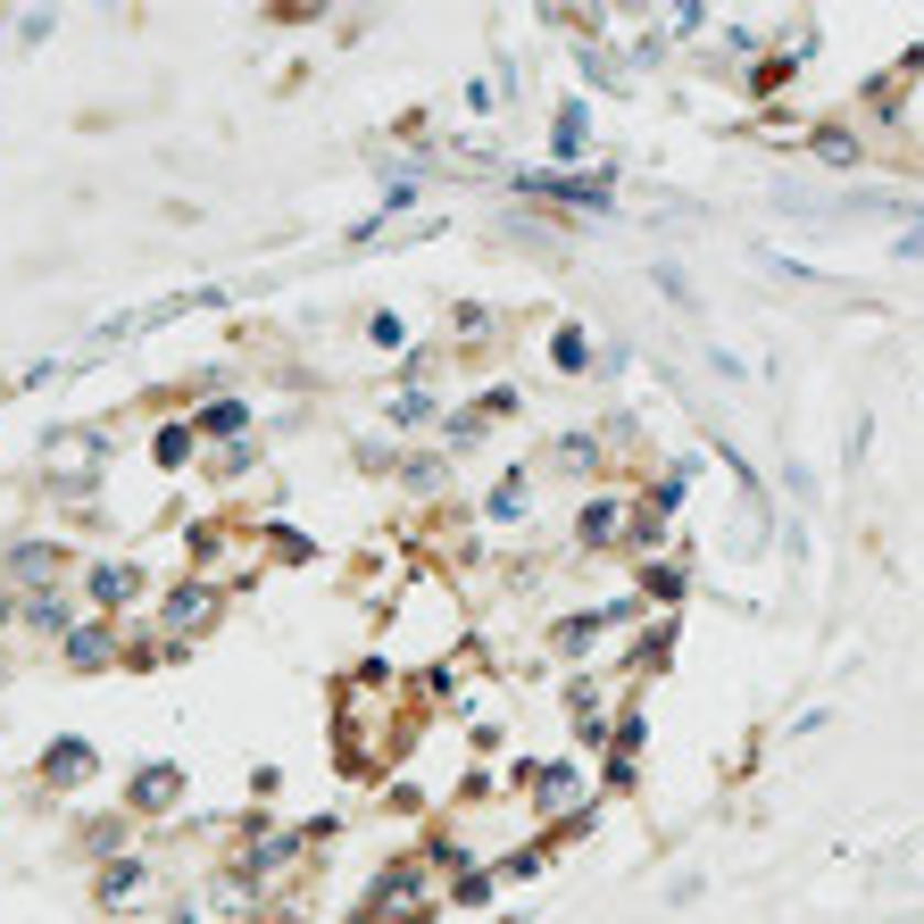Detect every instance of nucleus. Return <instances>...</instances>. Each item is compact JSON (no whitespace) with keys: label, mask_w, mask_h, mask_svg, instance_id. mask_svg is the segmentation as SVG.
Instances as JSON below:
<instances>
[{"label":"nucleus","mask_w":924,"mask_h":924,"mask_svg":"<svg viewBox=\"0 0 924 924\" xmlns=\"http://www.w3.org/2000/svg\"><path fill=\"white\" fill-rule=\"evenodd\" d=\"M126 591H133V575H117V566H100V575H93V600H109V608H117Z\"/></svg>","instance_id":"obj_1"},{"label":"nucleus","mask_w":924,"mask_h":924,"mask_svg":"<svg viewBox=\"0 0 924 924\" xmlns=\"http://www.w3.org/2000/svg\"><path fill=\"white\" fill-rule=\"evenodd\" d=\"M109 659V633H76V666H100Z\"/></svg>","instance_id":"obj_2"},{"label":"nucleus","mask_w":924,"mask_h":924,"mask_svg":"<svg viewBox=\"0 0 924 924\" xmlns=\"http://www.w3.org/2000/svg\"><path fill=\"white\" fill-rule=\"evenodd\" d=\"M584 533H591V542H608V533H617V509H608V500H600V509H584Z\"/></svg>","instance_id":"obj_3"},{"label":"nucleus","mask_w":924,"mask_h":924,"mask_svg":"<svg viewBox=\"0 0 924 924\" xmlns=\"http://www.w3.org/2000/svg\"><path fill=\"white\" fill-rule=\"evenodd\" d=\"M0 617H9V600H0Z\"/></svg>","instance_id":"obj_4"}]
</instances>
